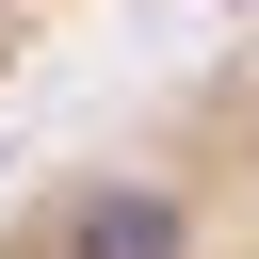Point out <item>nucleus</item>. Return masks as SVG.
<instances>
[{"instance_id":"1","label":"nucleus","mask_w":259,"mask_h":259,"mask_svg":"<svg viewBox=\"0 0 259 259\" xmlns=\"http://www.w3.org/2000/svg\"><path fill=\"white\" fill-rule=\"evenodd\" d=\"M0 259H259V65L194 81L130 146L0 210Z\"/></svg>"}]
</instances>
